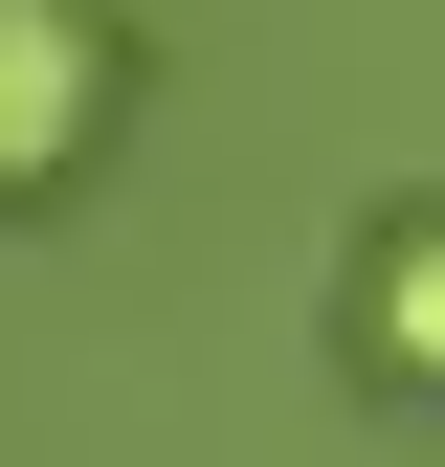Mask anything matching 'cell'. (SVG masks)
<instances>
[{
    "label": "cell",
    "instance_id": "2",
    "mask_svg": "<svg viewBox=\"0 0 445 467\" xmlns=\"http://www.w3.org/2000/svg\"><path fill=\"white\" fill-rule=\"evenodd\" d=\"M357 334L401 379H445V223H378V267H357Z\"/></svg>",
    "mask_w": 445,
    "mask_h": 467
},
{
    "label": "cell",
    "instance_id": "1",
    "mask_svg": "<svg viewBox=\"0 0 445 467\" xmlns=\"http://www.w3.org/2000/svg\"><path fill=\"white\" fill-rule=\"evenodd\" d=\"M111 134V23L89 0H0V201H45Z\"/></svg>",
    "mask_w": 445,
    "mask_h": 467
}]
</instances>
